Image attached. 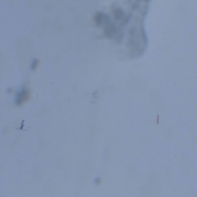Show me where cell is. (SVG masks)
<instances>
[{"label":"cell","mask_w":197,"mask_h":197,"mask_svg":"<svg viewBox=\"0 0 197 197\" xmlns=\"http://www.w3.org/2000/svg\"><path fill=\"white\" fill-rule=\"evenodd\" d=\"M30 93L26 89H23L18 93L15 99V103L17 105H22L24 104L30 98Z\"/></svg>","instance_id":"cell-1"},{"label":"cell","mask_w":197,"mask_h":197,"mask_svg":"<svg viewBox=\"0 0 197 197\" xmlns=\"http://www.w3.org/2000/svg\"><path fill=\"white\" fill-rule=\"evenodd\" d=\"M38 64H39V61L37 60V59L34 60L32 63V66H31L32 70H36V69H37V68H38Z\"/></svg>","instance_id":"cell-2"},{"label":"cell","mask_w":197,"mask_h":197,"mask_svg":"<svg viewBox=\"0 0 197 197\" xmlns=\"http://www.w3.org/2000/svg\"><path fill=\"white\" fill-rule=\"evenodd\" d=\"M12 92H13V89H12L10 88L7 89V93H12Z\"/></svg>","instance_id":"cell-3"}]
</instances>
